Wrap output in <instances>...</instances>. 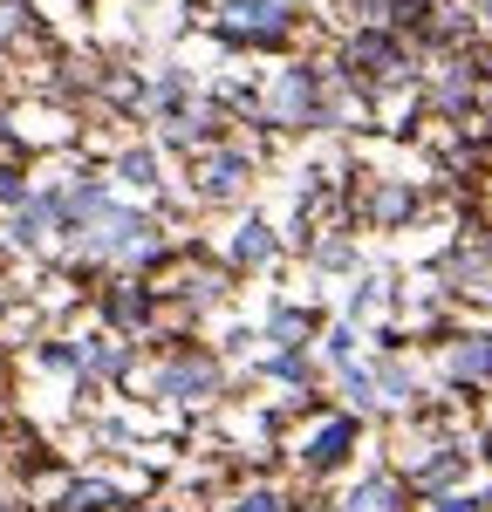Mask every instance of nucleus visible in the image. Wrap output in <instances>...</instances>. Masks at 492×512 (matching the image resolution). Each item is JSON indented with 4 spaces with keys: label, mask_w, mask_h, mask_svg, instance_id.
Masks as SVG:
<instances>
[{
    "label": "nucleus",
    "mask_w": 492,
    "mask_h": 512,
    "mask_svg": "<svg viewBox=\"0 0 492 512\" xmlns=\"http://www.w3.org/2000/svg\"><path fill=\"white\" fill-rule=\"evenodd\" d=\"M96 246H103V253H151V226H144L137 212H117V205H110V212L96 219Z\"/></svg>",
    "instance_id": "nucleus-1"
},
{
    "label": "nucleus",
    "mask_w": 492,
    "mask_h": 512,
    "mask_svg": "<svg viewBox=\"0 0 492 512\" xmlns=\"http://www.w3.org/2000/svg\"><path fill=\"white\" fill-rule=\"evenodd\" d=\"M226 28L246 41H267V35H281V7L274 0H233L226 7Z\"/></svg>",
    "instance_id": "nucleus-2"
},
{
    "label": "nucleus",
    "mask_w": 492,
    "mask_h": 512,
    "mask_svg": "<svg viewBox=\"0 0 492 512\" xmlns=\"http://www.w3.org/2000/svg\"><path fill=\"white\" fill-rule=\"evenodd\" d=\"M212 383H219L212 362H171L164 369V396H212Z\"/></svg>",
    "instance_id": "nucleus-3"
},
{
    "label": "nucleus",
    "mask_w": 492,
    "mask_h": 512,
    "mask_svg": "<svg viewBox=\"0 0 492 512\" xmlns=\"http://www.w3.org/2000/svg\"><path fill=\"white\" fill-rule=\"evenodd\" d=\"M492 369V335H465L451 349V376H486Z\"/></svg>",
    "instance_id": "nucleus-4"
},
{
    "label": "nucleus",
    "mask_w": 492,
    "mask_h": 512,
    "mask_svg": "<svg viewBox=\"0 0 492 512\" xmlns=\"http://www.w3.org/2000/svg\"><path fill=\"white\" fill-rule=\"evenodd\" d=\"M308 103H315L308 76H301V69H294V76H281V89H274V110H281L287 123H301V117H308Z\"/></svg>",
    "instance_id": "nucleus-5"
},
{
    "label": "nucleus",
    "mask_w": 492,
    "mask_h": 512,
    "mask_svg": "<svg viewBox=\"0 0 492 512\" xmlns=\"http://www.w3.org/2000/svg\"><path fill=\"white\" fill-rule=\"evenodd\" d=\"M356 512H397V485L390 478H369L363 492H356Z\"/></svg>",
    "instance_id": "nucleus-6"
},
{
    "label": "nucleus",
    "mask_w": 492,
    "mask_h": 512,
    "mask_svg": "<svg viewBox=\"0 0 492 512\" xmlns=\"http://www.w3.org/2000/svg\"><path fill=\"white\" fill-rule=\"evenodd\" d=\"M240 171H246L240 158H219L212 171H205V192H240Z\"/></svg>",
    "instance_id": "nucleus-7"
},
{
    "label": "nucleus",
    "mask_w": 492,
    "mask_h": 512,
    "mask_svg": "<svg viewBox=\"0 0 492 512\" xmlns=\"http://www.w3.org/2000/svg\"><path fill=\"white\" fill-rule=\"evenodd\" d=\"M76 362L103 369V376H117V369H123V349H110V342H89V349H76Z\"/></svg>",
    "instance_id": "nucleus-8"
},
{
    "label": "nucleus",
    "mask_w": 492,
    "mask_h": 512,
    "mask_svg": "<svg viewBox=\"0 0 492 512\" xmlns=\"http://www.w3.org/2000/svg\"><path fill=\"white\" fill-rule=\"evenodd\" d=\"M130 185H151V151H123V164H117Z\"/></svg>",
    "instance_id": "nucleus-9"
},
{
    "label": "nucleus",
    "mask_w": 492,
    "mask_h": 512,
    "mask_svg": "<svg viewBox=\"0 0 492 512\" xmlns=\"http://www.w3.org/2000/svg\"><path fill=\"white\" fill-rule=\"evenodd\" d=\"M267 246H274V233H267V226H246V233H240V260H260Z\"/></svg>",
    "instance_id": "nucleus-10"
},
{
    "label": "nucleus",
    "mask_w": 492,
    "mask_h": 512,
    "mask_svg": "<svg viewBox=\"0 0 492 512\" xmlns=\"http://www.w3.org/2000/svg\"><path fill=\"white\" fill-rule=\"evenodd\" d=\"M342 444H349V431L335 424V431H322V444H315V458H322V465H328V458H342Z\"/></svg>",
    "instance_id": "nucleus-11"
},
{
    "label": "nucleus",
    "mask_w": 492,
    "mask_h": 512,
    "mask_svg": "<svg viewBox=\"0 0 492 512\" xmlns=\"http://www.w3.org/2000/svg\"><path fill=\"white\" fill-rule=\"evenodd\" d=\"M240 512H274V499H246V506Z\"/></svg>",
    "instance_id": "nucleus-12"
},
{
    "label": "nucleus",
    "mask_w": 492,
    "mask_h": 512,
    "mask_svg": "<svg viewBox=\"0 0 492 512\" xmlns=\"http://www.w3.org/2000/svg\"><path fill=\"white\" fill-rule=\"evenodd\" d=\"M0 512H7V506H0Z\"/></svg>",
    "instance_id": "nucleus-13"
}]
</instances>
